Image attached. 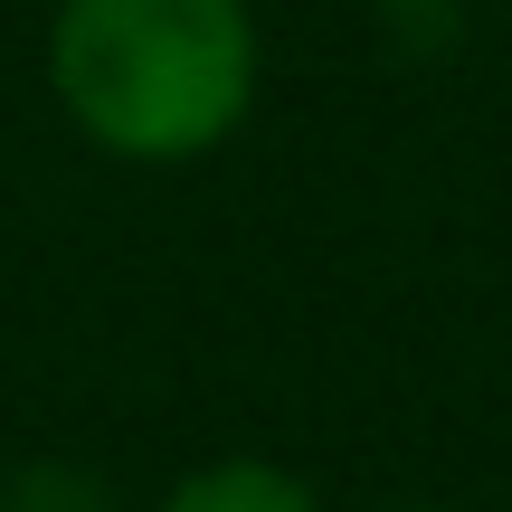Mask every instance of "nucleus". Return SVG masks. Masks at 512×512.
<instances>
[{
	"instance_id": "obj_1",
	"label": "nucleus",
	"mask_w": 512,
	"mask_h": 512,
	"mask_svg": "<svg viewBox=\"0 0 512 512\" xmlns=\"http://www.w3.org/2000/svg\"><path fill=\"white\" fill-rule=\"evenodd\" d=\"M48 95L114 162H200L256 105L247 0H57Z\"/></svg>"
},
{
	"instance_id": "obj_2",
	"label": "nucleus",
	"mask_w": 512,
	"mask_h": 512,
	"mask_svg": "<svg viewBox=\"0 0 512 512\" xmlns=\"http://www.w3.org/2000/svg\"><path fill=\"white\" fill-rule=\"evenodd\" d=\"M162 512H323V503H313V484L294 475V465L219 456V465H190V475L162 494Z\"/></svg>"
},
{
	"instance_id": "obj_3",
	"label": "nucleus",
	"mask_w": 512,
	"mask_h": 512,
	"mask_svg": "<svg viewBox=\"0 0 512 512\" xmlns=\"http://www.w3.org/2000/svg\"><path fill=\"white\" fill-rule=\"evenodd\" d=\"M380 10H437V0H380Z\"/></svg>"
},
{
	"instance_id": "obj_4",
	"label": "nucleus",
	"mask_w": 512,
	"mask_h": 512,
	"mask_svg": "<svg viewBox=\"0 0 512 512\" xmlns=\"http://www.w3.org/2000/svg\"><path fill=\"white\" fill-rule=\"evenodd\" d=\"M389 512H437V503H389Z\"/></svg>"
}]
</instances>
